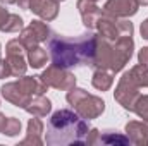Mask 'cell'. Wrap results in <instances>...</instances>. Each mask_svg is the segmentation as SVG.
Segmentation results:
<instances>
[{
  "label": "cell",
  "instance_id": "6da1fadb",
  "mask_svg": "<svg viewBox=\"0 0 148 146\" xmlns=\"http://www.w3.org/2000/svg\"><path fill=\"white\" fill-rule=\"evenodd\" d=\"M97 46H98V36L90 31L79 35L77 38H66L55 35L48 40L52 65L60 69H69L77 65L93 67Z\"/></svg>",
  "mask_w": 148,
  "mask_h": 146
},
{
  "label": "cell",
  "instance_id": "7a4b0ae2",
  "mask_svg": "<svg viewBox=\"0 0 148 146\" xmlns=\"http://www.w3.org/2000/svg\"><path fill=\"white\" fill-rule=\"evenodd\" d=\"M90 127L76 112L57 110L47 126V145H88Z\"/></svg>",
  "mask_w": 148,
  "mask_h": 146
},
{
  "label": "cell",
  "instance_id": "3957f363",
  "mask_svg": "<svg viewBox=\"0 0 148 146\" xmlns=\"http://www.w3.org/2000/svg\"><path fill=\"white\" fill-rule=\"evenodd\" d=\"M133 36H122L117 38L115 41L98 40V46H97V55H95V62L93 67L95 69H105L110 71L112 74L119 72L127 60L133 55Z\"/></svg>",
  "mask_w": 148,
  "mask_h": 146
},
{
  "label": "cell",
  "instance_id": "277c9868",
  "mask_svg": "<svg viewBox=\"0 0 148 146\" xmlns=\"http://www.w3.org/2000/svg\"><path fill=\"white\" fill-rule=\"evenodd\" d=\"M47 84L38 77H23L19 81L9 83L5 86H2V95L7 102L14 103L16 107L24 108L31 98H35L38 95H43L47 91Z\"/></svg>",
  "mask_w": 148,
  "mask_h": 146
},
{
  "label": "cell",
  "instance_id": "5b68a950",
  "mask_svg": "<svg viewBox=\"0 0 148 146\" xmlns=\"http://www.w3.org/2000/svg\"><path fill=\"white\" fill-rule=\"evenodd\" d=\"M67 102L74 107L77 115H81L83 119H88V120L97 119L105 110V102L102 98L90 95L88 91L76 88V86L67 91Z\"/></svg>",
  "mask_w": 148,
  "mask_h": 146
},
{
  "label": "cell",
  "instance_id": "8992f818",
  "mask_svg": "<svg viewBox=\"0 0 148 146\" xmlns=\"http://www.w3.org/2000/svg\"><path fill=\"white\" fill-rule=\"evenodd\" d=\"M97 28L100 36L109 41H115L117 38L122 36H133V24L129 21H124V19L119 21L117 17L105 16V14H102V17L98 19Z\"/></svg>",
  "mask_w": 148,
  "mask_h": 146
},
{
  "label": "cell",
  "instance_id": "52a82bcc",
  "mask_svg": "<svg viewBox=\"0 0 148 146\" xmlns=\"http://www.w3.org/2000/svg\"><path fill=\"white\" fill-rule=\"evenodd\" d=\"M138 89H140V86L134 83V79L131 77V74L126 72L121 77L119 86H117V89H115V100L122 105V108L133 112L136 100L140 98Z\"/></svg>",
  "mask_w": 148,
  "mask_h": 146
},
{
  "label": "cell",
  "instance_id": "ba28073f",
  "mask_svg": "<svg viewBox=\"0 0 148 146\" xmlns=\"http://www.w3.org/2000/svg\"><path fill=\"white\" fill-rule=\"evenodd\" d=\"M40 79L50 86V88H55V89H71L76 86V77L71 72H67L66 69H60V67H48L45 72L40 76Z\"/></svg>",
  "mask_w": 148,
  "mask_h": 146
},
{
  "label": "cell",
  "instance_id": "9c48e42d",
  "mask_svg": "<svg viewBox=\"0 0 148 146\" xmlns=\"http://www.w3.org/2000/svg\"><path fill=\"white\" fill-rule=\"evenodd\" d=\"M48 35H50V29H48V26H47L45 23H41V21H33L26 29H23L19 40L23 41V45H24L26 50H28L29 46H35L38 43L45 41V40L48 38Z\"/></svg>",
  "mask_w": 148,
  "mask_h": 146
},
{
  "label": "cell",
  "instance_id": "30bf717a",
  "mask_svg": "<svg viewBox=\"0 0 148 146\" xmlns=\"http://www.w3.org/2000/svg\"><path fill=\"white\" fill-rule=\"evenodd\" d=\"M138 2L136 0H109L103 7V14L112 17H129L138 12Z\"/></svg>",
  "mask_w": 148,
  "mask_h": 146
},
{
  "label": "cell",
  "instance_id": "8fae6325",
  "mask_svg": "<svg viewBox=\"0 0 148 146\" xmlns=\"http://www.w3.org/2000/svg\"><path fill=\"white\" fill-rule=\"evenodd\" d=\"M77 9H79L83 24L88 29H93L97 26L98 19L102 17V9L97 7V3L91 0H77Z\"/></svg>",
  "mask_w": 148,
  "mask_h": 146
},
{
  "label": "cell",
  "instance_id": "7c38bea8",
  "mask_svg": "<svg viewBox=\"0 0 148 146\" xmlns=\"http://www.w3.org/2000/svg\"><path fill=\"white\" fill-rule=\"evenodd\" d=\"M52 108V102L48 100V98H45L43 95H38L35 98H31V102L24 107V110L28 112V113H31V115H35V117H43V115H47L48 112Z\"/></svg>",
  "mask_w": 148,
  "mask_h": 146
},
{
  "label": "cell",
  "instance_id": "4fadbf2b",
  "mask_svg": "<svg viewBox=\"0 0 148 146\" xmlns=\"http://www.w3.org/2000/svg\"><path fill=\"white\" fill-rule=\"evenodd\" d=\"M5 65H7L10 76H14V77L24 76V72H26V60H24L23 53H7Z\"/></svg>",
  "mask_w": 148,
  "mask_h": 146
},
{
  "label": "cell",
  "instance_id": "5bb4252c",
  "mask_svg": "<svg viewBox=\"0 0 148 146\" xmlns=\"http://www.w3.org/2000/svg\"><path fill=\"white\" fill-rule=\"evenodd\" d=\"M41 131H43V122L38 119V117H33L29 122H28V136L26 139L23 141V145H28V143H33V145H41Z\"/></svg>",
  "mask_w": 148,
  "mask_h": 146
},
{
  "label": "cell",
  "instance_id": "9a60e30c",
  "mask_svg": "<svg viewBox=\"0 0 148 146\" xmlns=\"http://www.w3.org/2000/svg\"><path fill=\"white\" fill-rule=\"evenodd\" d=\"M35 14H38L45 21L55 19L59 14V2L57 0H41V3H40V7L36 9Z\"/></svg>",
  "mask_w": 148,
  "mask_h": 146
},
{
  "label": "cell",
  "instance_id": "2e32d148",
  "mask_svg": "<svg viewBox=\"0 0 148 146\" xmlns=\"http://www.w3.org/2000/svg\"><path fill=\"white\" fill-rule=\"evenodd\" d=\"M95 143H102V145H129L131 139L121 134H115V131H103V134L98 131Z\"/></svg>",
  "mask_w": 148,
  "mask_h": 146
},
{
  "label": "cell",
  "instance_id": "e0dca14e",
  "mask_svg": "<svg viewBox=\"0 0 148 146\" xmlns=\"http://www.w3.org/2000/svg\"><path fill=\"white\" fill-rule=\"evenodd\" d=\"M93 86L100 91H107L114 83V77H112L110 71H105V69H97L93 74V79H91Z\"/></svg>",
  "mask_w": 148,
  "mask_h": 146
},
{
  "label": "cell",
  "instance_id": "ac0fdd59",
  "mask_svg": "<svg viewBox=\"0 0 148 146\" xmlns=\"http://www.w3.org/2000/svg\"><path fill=\"white\" fill-rule=\"evenodd\" d=\"M47 52L41 48V46H29L28 48V62H29V65L33 67V69H40V67H43L45 64H47Z\"/></svg>",
  "mask_w": 148,
  "mask_h": 146
},
{
  "label": "cell",
  "instance_id": "d6986e66",
  "mask_svg": "<svg viewBox=\"0 0 148 146\" xmlns=\"http://www.w3.org/2000/svg\"><path fill=\"white\" fill-rule=\"evenodd\" d=\"M133 112H136L145 122H148V95L145 96H140L138 100H136V103H134V108Z\"/></svg>",
  "mask_w": 148,
  "mask_h": 146
},
{
  "label": "cell",
  "instance_id": "ffe728a7",
  "mask_svg": "<svg viewBox=\"0 0 148 146\" xmlns=\"http://www.w3.org/2000/svg\"><path fill=\"white\" fill-rule=\"evenodd\" d=\"M21 28H23V19H21L17 14H10L9 19H7V23H5L3 31H5V33H17Z\"/></svg>",
  "mask_w": 148,
  "mask_h": 146
},
{
  "label": "cell",
  "instance_id": "44dd1931",
  "mask_svg": "<svg viewBox=\"0 0 148 146\" xmlns=\"http://www.w3.org/2000/svg\"><path fill=\"white\" fill-rule=\"evenodd\" d=\"M21 132V120L19 119H14V117H9L7 122H5V129H3V134L7 136H16Z\"/></svg>",
  "mask_w": 148,
  "mask_h": 146
},
{
  "label": "cell",
  "instance_id": "7402d4cb",
  "mask_svg": "<svg viewBox=\"0 0 148 146\" xmlns=\"http://www.w3.org/2000/svg\"><path fill=\"white\" fill-rule=\"evenodd\" d=\"M16 3H19V7H23V9H26V10L36 12V9L40 7V3H41V0H17Z\"/></svg>",
  "mask_w": 148,
  "mask_h": 146
},
{
  "label": "cell",
  "instance_id": "603a6c76",
  "mask_svg": "<svg viewBox=\"0 0 148 146\" xmlns=\"http://www.w3.org/2000/svg\"><path fill=\"white\" fill-rule=\"evenodd\" d=\"M9 16H10V12H7V9H3V7H0V31H3Z\"/></svg>",
  "mask_w": 148,
  "mask_h": 146
},
{
  "label": "cell",
  "instance_id": "cb8c5ba5",
  "mask_svg": "<svg viewBox=\"0 0 148 146\" xmlns=\"http://www.w3.org/2000/svg\"><path fill=\"white\" fill-rule=\"evenodd\" d=\"M138 60H140L141 65H148V46H145V48L140 50V53H138Z\"/></svg>",
  "mask_w": 148,
  "mask_h": 146
},
{
  "label": "cell",
  "instance_id": "d4e9b609",
  "mask_svg": "<svg viewBox=\"0 0 148 146\" xmlns=\"http://www.w3.org/2000/svg\"><path fill=\"white\" fill-rule=\"evenodd\" d=\"M10 72H9V69H7V65H5V60H2L0 59V79L2 77H9Z\"/></svg>",
  "mask_w": 148,
  "mask_h": 146
},
{
  "label": "cell",
  "instance_id": "484cf974",
  "mask_svg": "<svg viewBox=\"0 0 148 146\" xmlns=\"http://www.w3.org/2000/svg\"><path fill=\"white\" fill-rule=\"evenodd\" d=\"M141 36L145 40H148V19L145 23H141Z\"/></svg>",
  "mask_w": 148,
  "mask_h": 146
},
{
  "label": "cell",
  "instance_id": "4316f807",
  "mask_svg": "<svg viewBox=\"0 0 148 146\" xmlns=\"http://www.w3.org/2000/svg\"><path fill=\"white\" fill-rule=\"evenodd\" d=\"M5 122H7V117L0 113V132H3V129H5Z\"/></svg>",
  "mask_w": 148,
  "mask_h": 146
},
{
  "label": "cell",
  "instance_id": "83f0119b",
  "mask_svg": "<svg viewBox=\"0 0 148 146\" xmlns=\"http://www.w3.org/2000/svg\"><path fill=\"white\" fill-rule=\"evenodd\" d=\"M0 2H3V3H7V5H10V3H16L17 0H0Z\"/></svg>",
  "mask_w": 148,
  "mask_h": 146
},
{
  "label": "cell",
  "instance_id": "f1b7e54d",
  "mask_svg": "<svg viewBox=\"0 0 148 146\" xmlns=\"http://www.w3.org/2000/svg\"><path fill=\"white\" fill-rule=\"evenodd\" d=\"M138 5H148V0H136Z\"/></svg>",
  "mask_w": 148,
  "mask_h": 146
},
{
  "label": "cell",
  "instance_id": "f546056e",
  "mask_svg": "<svg viewBox=\"0 0 148 146\" xmlns=\"http://www.w3.org/2000/svg\"><path fill=\"white\" fill-rule=\"evenodd\" d=\"M145 86L148 88V69H147V76H145Z\"/></svg>",
  "mask_w": 148,
  "mask_h": 146
},
{
  "label": "cell",
  "instance_id": "4dcf8cb0",
  "mask_svg": "<svg viewBox=\"0 0 148 146\" xmlns=\"http://www.w3.org/2000/svg\"><path fill=\"white\" fill-rule=\"evenodd\" d=\"M91 2H97V0H91Z\"/></svg>",
  "mask_w": 148,
  "mask_h": 146
},
{
  "label": "cell",
  "instance_id": "1f68e13d",
  "mask_svg": "<svg viewBox=\"0 0 148 146\" xmlns=\"http://www.w3.org/2000/svg\"><path fill=\"white\" fill-rule=\"evenodd\" d=\"M57 2H62V0H57Z\"/></svg>",
  "mask_w": 148,
  "mask_h": 146
}]
</instances>
